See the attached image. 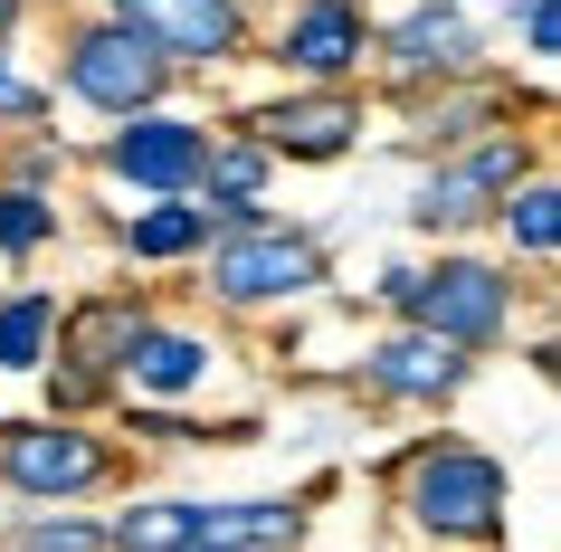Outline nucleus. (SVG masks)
<instances>
[{"label":"nucleus","instance_id":"nucleus-1","mask_svg":"<svg viewBox=\"0 0 561 552\" xmlns=\"http://www.w3.org/2000/svg\"><path fill=\"white\" fill-rule=\"evenodd\" d=\"M400 515H410L419 543H447V552H476L495 543L504 515H514V466L476 438H419L400 458Z\"/></svg>","mask_w":561,"mask_h":552},{"label":"nucleus","instance_id":"nucleus-2","mask_svg":"<svg viewBox=\"0 0 561 552\" xmlns=\"http://www.w3.org/2000/svg\"><path fill=\"white\" fill-rule=\"evenodd\" d=\"M390 315L410 324V334H438L447 352H495L504 334H514V267H495V258H428V267H410L400 277V305Z\"/></svg>","mask_w":561,"mask_h":552},{"label":"nucleus","instance_id":"nucleus-3","mask_svg":"<svg viewBox=\"0 0 561 552\" xmlns=\"http://www.w3.org/2000/svg\"><path fill=\"white\" fill-rule=\"evenodd\" d=\"M533 172H542V144H533V134H485V144H467V153H438V162L410 181V229H428V238L485 229Z\"/></svg>","mask_w":561,"mask_h":552},{"label":"nucleus","instance_id":"nucleus-4","mask_svg":"<svg viewBox=\"0 0 561 552\" xmlns=\"http://www.w3.org/2000/svg\"><path fill=\"white\" fill-rule=\"evenodd\" d=\"M48 95L87 105V115H105V124H134V115H162L172 67L152 58L124 20H77L67 48H58V87H48Z\"/></svg>","mask_w":561,"mask_h":552},{"label":"nucleus","instance_id":"nucleus-5","mask_svg":"<svg viewBox=\"0 0 561 552\" xmlns=\"http://www.w3.org/2000/svg\"><path fill=\"white\" fill-rule=\"evenodd\" d=\"M201 258H209L201 267L209 305H229V315H266V305H296V295L324 286V238H314V229H286V219L209 238Z\"/></svg>","mask_w":561,"mask_h":552},{"label":"nucleus","instance_id":"nucleus-6","mask_svg":"<svg viewBox=\"0 0 561 552\" xmlns=\"http://www.w3.org/2000/svg\"><path fill=\"white\" fill-rule=\"evenodd\" d=\"M0 486L20 505H77L115 486V438H95L87 419H0Z\"/></svg>","mask_w":561,"mask_h":552},{"label":"nucleus","instance_id":"nucleus-7","mask_svg":"<svg viewBox=\"0 0 561 552\" xmlns=\"http://www.w3.org/2000/svg\"><path fill=\"white\" fill-rule=\"evenodd\" d=\"M371 67H381L400 95L457 87V77L485 67V30H476V10H457V0H419L390 30H371Z\"/></svg>","mask_w":561,"mask_h":552},{"label":"nucleus","instance_id":"nucleus-8","mask_svg":"<svg viewBox=\"0 0 561 552\" xmlns=\"http://www.w3.org/2000/svg\"><path fill=\"white\" fill-rule=\"evenodd\" d=\"M95 20H124L172 77L181 67L209 77V67L248 58V0H95Z\"/></svg>","mask_w":561,"mask_h":552},{"label":"nucleus","instance_id":"nucleus-9","mask_svg":"<svg viewBox=\"0 0 561 552\" xmlns=\"http://www.w3.org/2000/svg\"><path fill=\"white\" fill-rule=\"evenodd\" d=\"M238 134H248L266 162H343V153L371 134V105H362V87H296V95L248 105Z\"/></svg>","mask_w":561,"mask_h":552},{"label":"nucleus","instance_id":"nucleus-10","mask_svg":"<svg viewBox=\"0 0 561 552\" xmlns=\"http://www.w3.org/2000/svg\"><path fill=\"white\" fill-rule=\"evenodd\" d=\"M371 10L362 0H286L276 10V30H266V58L286 67L296 87H353L362 67H371Z\"/></svg>","mask_w":561,"mask_h":552},{"label":"nucleus","instance_id":"nucleus-11","mask_svg":"<svg viewBox=\"0 0 561 552\" xmlns=\"http://www.w3.org/2000/svg\"><path fill=\"white\" fill-rule=\"evenodd\" d=\"M201 153H209V124L201 115H134L95 144V172L144 191V201H191L201 181Z\"/></svg>","mask_w":561,"mask_h":552},{"label":"nucleus","instance_id":"nucleus-12","mask_svg":"<svg viewBox=\"0 0 561 552\" xmlns=\"http://www.w3.org/2000/svg\"><path fill=\"white\" fill-rule=\"evenodd\" d=\"M144 324H152V295L95 286V295H77V305H58V352H48V362L115 391V372H124V352H134V334H144Z\"/></svg>","mask_w":561,"mask_h":552},{"label":"nucleus","instance_id":"nucleus-13","mask_svg":"<svg viewBox=\"0 0 561 552\" xmlns=\"http://www.w3.org/2000/svg\"><path fill=\"white\" fill-rule=\"evenodd\" d=\"M467 352H447L438 334H381V343H362V391L371 401H400V409H438V401H457L467 391Z\"/></svg>","mask_w":561,"mask_h":552},{"label":"nucleus","instance_id":"nucleus-14","mask_svg":"<svg viewBox=\"0 0 561 552\" xmlns=\"http://www.w3.org/2000/svg\"><path fill=\"white\" fill-rule=\"evenodd\" d=\"M209 372H219V343H209L201 324H162V315H152L144 334H134V352H124L115 391H134L144 409H162V401H191V391H209Z\"/></svg>","mask_w":561,"mask_h":552},{"label":"nucleus","instance_id":"nucleus-15","mask_svg":"<svg viewBox=\"0 0 561 552\" xmlns=\"http://www.w3.org/2000/svg\"><path fill=\"white\" fill-rule=\"evenodd\" d=\"M410 134L428 144V162H438V153H467V144H485V134H514V105H504V87H485V77H457V87L410 95Z\"/></svg>","mask_w":561,"mask_h":552},{"label":"nucleus","instance_id":"nucleus-16","mask_svg":"<svg viewBox=\"0 0 561 552\" xmlns=\"http://www.w3.org/2000/svg\"><path fill=\"white\" fill-rule=\"evenodd\" d=\"M305 533L296 495H238V505H201V552H286Z\"/></svg>","mask_w":561,"mask_h":552},{"label":"nucleus","instance_id":"nucleus-17","mask_svg":"<svg viewBox=\"0 0 561 552\" xmlns=\"http://www.w3.org/2000/svg\"><path fill=\"white\" fill-rule=\"evenodd\" d=\"M115 248L134 267H181L209 248V210L201 201H152V210H124L115 219Z\"/></svg>","mask_w":561,"mask_h":552},{"label":"nucleus","instance_id":"nucleus-18","mask_svg":"<svg viewBox=\"0 0 561 552\" xmlns=\"http://www.w3.org/2000/svg\"><path fill=\"white\" fill-rule=\"evenodd\" d=\"M266 172H276V162H266V153L248 144V134H209L191 201H201V210H209V229H219L229 210H257V201H266Z\"/></svg>","mask_w":561,"mask_h":552},{"label":"nucleus","instance_id":"nucleus-19","mask_svg":"<svg viewBox=\"0 0 561 552\" xmlns=\"http://www.w3.org/2000/svg\"><path fill=\"white\" fill-rule=\"evenodd\" d=\"M105 552H201V505L191 495H144L105 523Z\"/></svg>","mask_w":561,"mask_h":552},{"label":"nucleus","instance_id":"nucleus-20","mask_svg":"<svg viewBox=\"0 0 561 552\" xmlns=\"http://www.w3.org/2000/svg\"><path fill=\"white\" fill-rule=\"evenodd\" d=\"M58 352V286H10L0 295V372H48Z\"/></svg>","mask_w":561,"mask_h":552},{"label":"nucleus","instance_id":"nucleus-21","mask_svg":"<svg viewBox=\"0 0 561 552\" xmlns=\"http://www.w3.org/2000/svg\"><path fill=\"white\" fill-rule=\"evenodd\" d=\"M495 229H504V248H514L524 267H552V248H561V191H552L542 172H533L524 191H514V201L495 210Z\"/></svg>","mask_w":561,"mask_h":552},{"label":"nucleus","instance_id":"nucleus-22","mask_svg":"<svg viewBox=\"0 0 561 552\" xmlns=\"http://www.w3.org/2000/svg\"><path fill=\"white\" fill-rule=\"evenodd\" d=\"M58 229H67L58 201H38V191H10V181H0V258H38V248H58Z\"/></svg>","mask_w":561,"mask_h":552},{"label":"nucleus","instance_id":"nucleus-23","mask_svg":"<svg viewBox=\"0 0 561 552\" xmlns=\"http://www.w3.org/2000/svg\"><path fill=\"white\" fill-rule=\"evenodd\" d=\"M0 552H105V523L95 515H20Z\"/></svg>","mask_w":561,"mask_h":552},{"label":"nucleus","instance_id":"nucleus-24","mask_svg":"<svg viewBox=\"0 0 561 552\" xmlns=\"http://www.w3.org/2000/svg\"><path fill=\"white\" fill-rule=\"evenodd\" d=\"M48 115H58V95L38 87L30 67H20V48L0 38V124H48Z\"/></svg>","mask_w":561,"mask_h":552},{"label":"nucleus","instance_id":"nucleus-25","mask_svg":"<svg viewBox=\"0 0 561 552\" xmlns=\"http://www.w3.org/2000/svg\"><path fill=\"white\" fill-rule=\"evenodd\" d=\"M67 172V144H48V134H38V144H20V153H10V172H0V181H10V191H38V201H48V181H58Z\"/></svg>","mask_w":561,"mask_h":552},{"label":"nucleus","instance_id":"nucleus-26","mask_svg":"<svg viewBox=\"0 0 561 552\" xmlns=\"http://www.w3.org/2000/svg\"><path fill=\"white\" fill-rule=\"evenodd\" d=\"M514 38H524V58L542 67L561 48V0H514Z\"/></svg>","mask_w":561,"mask_h":552},{"label":"nucleus","instance_id":"nucleus-27","mask_svg":"<svg viewBox=\"0 0 561 552\" xmlns=\"http://www.w3.org/2000/svg\"><path fill=\"white\" fill-rule=\"evenodd\" d=\"M20 10H30V0H0V38H10V30H20Z\"/></svg>","mask_w":561,"mask_h":552},{"label":"nucleus","instance_id":"nucleus-28","mask_svg":"<svg viewBox=\"0 0 561 552\" xmlns=\"http://www.w3.org/2000/svg\"><path fill=\"white\" fill-rule=\"evenodd\" d=\"M457 10H467V0H457Z\"/></svg>","mask_w":561,"mask_h":552}]
</instances>
